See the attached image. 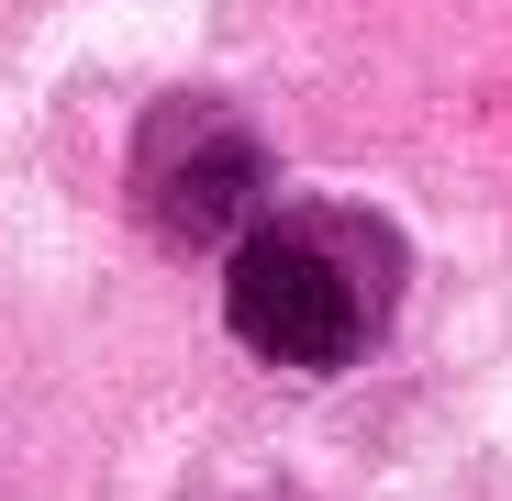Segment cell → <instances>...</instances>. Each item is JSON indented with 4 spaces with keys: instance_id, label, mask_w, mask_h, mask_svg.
Returning <instances> with one entry per match:
<instances>
[{
    "instance_id": "obj_1",
    "label": "cell",
    "mask_w": 512,
    "mask_h": 501,
    "mask_svg": "<svg viewBox=\"0 0 512 501\" xmlns=\"http://www.w3.org/2000/svg\"><path fill=\"white\" fill-rule=\"evenodd\" d=\"M401 290V245L379 212H279L223 245V323L268 368H357Z\"/></svg>"
},
{
    "instance_id": "obj_2",
    "label": "cell",
    "mask_w": 512,
    "mask_h": 501,
    "mask_svg": "<svg viewBox=\"0 0 512 501\" xmlns=\"http://www.w3.org/2000/svg\"><path fill=\"white\" fill-rule=\"evenodd\" d=\"M268 190V145L223 101H156L134 134V212L167 245H234Z\"/></svg>"
}]
</instances>
